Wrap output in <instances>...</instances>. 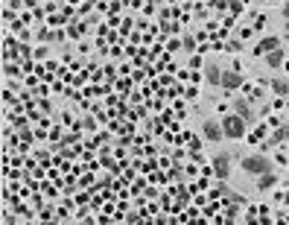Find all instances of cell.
<instances>
[{
    "label": "cell",
    "instance_id": "obj_5",
    "mask_svg": "<svg viewBox=\"0 0 289 225\" xmlns=\"http://www.w3.org/2000/svg\"><path fill=\"white\" fill-rule=\"evenodd\" d=\"M213 173H216L219 179H228V173H231V155H228V152H219V155L213 158Z\"/></svg>",
    "mask_w": 289,
    "mask_h": 225
},
{
    "label": "cell",
    "instance_id": "obj_11",
    "mask_svg": "<svg viewBox=\"0 0 289 225\" xmlns=\"http://www.w3.org/2000/svg\"><path fill=\"white\" fill-rule=\"evenodd\" d=\"M278 184V179L272 176V173H263V176H257V187L260 190H269V187H275Z\"/></svg>",
    "mask_w": 289,
    "mask_h": 225
},
{
    "label": "cell",
    "instance_id": "obj_1",
    "mask_svg": "<svg viewBox=\"0 0 289 225\" xmlns=\"http://www.w3.org/2000/svg\"><path fill=\"white\" fill-rule=\"evenodd\" d=\"M269 170H272V161L266 155H246L243 158V173H249V176H263Z\"/></svg>",
    "mask_w": 289,
    "mask_h": 225
},
{
    "label": "cell",
    "instance_id": "obj_8",
    "mask_svg": "<svg viewBox=\"0 0 289 225\" xmlns=\"http://www.w3.org/2000/svg\"><path fill=\"white\" fill-rule=\"evenodd\" d=\"M205 79H208L211 85H222V70H219V64H208Z\"/></svg>",
    "mask_w": 289,
    "mask_h": 225
},
{
    "label": "cell",
    "instance_id": "obj_6",
    "mask_svg": "<svg viewBox=\"0 0 289 225\" xmlns=\"http://www.w3.org/2000/svg\"><path fill=\"white\" fill-rule=\"evenodd\" d=\"M234 111H237L246 123H254V108H251L249 100H237V102H234Z\"/></svg>",
    "mask_w": 289,
    "mask_h": 225
},
{
    "label": "cell",
    "instance_id": "obj_9",
    "mask_svg": "<svg viewBox=\"0 0 289 225\" xmlns=\"http://www.w3.org/2000/svg\"><path fill=\"white\" fill-rule=\"evenodd\" d=\"M266 64H269V67H284V50L278 47V50L266 53Z\"/></svg>",
    "mask_w": 289,
    "mask_h": 225
},
{
    "label": "cell",
    "instance_id": "obj_4",
    "mask_svg": "<svg viewBox=\"0 0 289 225\" xmlns=\"http://www.w3.org/2000/svg\"><path fill=\"white\" fill-rule=\"evenodd\" d=\"M202 135H205L211 143H219V141L225 138V129H222V123H216V120H208V123L202 126Z\"/></svg>",
    "mask_w": 289,
    "mask_h": 225
},
{
    "label": "cell",
    "instance_id": "obj_10",
    "mask_svg": "<svg viewBox=\"0 0 289 225\" xmlns=\"http://www.w3.org/2000/svg\"><path fill=\"white\" fill-rule=\"evenodd\" d=\"M269 88H272V94H278V97H287L289 94V82L287 79H272Z\"/></svg>",
    "mask_w": 289,
    "mask_h": 225
},
{
    "label": "cell",
    "instance_id": "obj_13",
    "mask_svg": "<svg viewBox=\"0 0 289 225\" xmlns=\"http://www.w3.org/2000/svg\"><path fill=\"white\" fill-rule=\"evenodd\" d=\"M287 32H289V20H287Z\"/></svg>",
    "mask_w": 289,
    "mask_h": 225
},
{
    "label": "cell",
    "instance_id": "obj_7",
    "mask_svg": "<svg viewBox=\"0 0 289 225\" xmlns=\"http://www.w3.org/2000/svg\"><path fill=\"white\" fill-rule=\"evenodd\" d=\"M278 44H281V41H278V35H266V38H263V41L254 47V53H263V56H266V53L278 50Z\"/></svg>",
    "mask_w": 289,
    "mask_h": 225
},
{
    "label": "cell",
    "instance_id": "obj_2",
    "mask_svg": "<svg viewBox=\"0 0 289 225\" xmlns=\"http://www.w3.org/2000/svg\"><path fill=\"white\" fill-rule=\"evenodd\" d=\"M222 129H225V138L240 141V138L246 135V120H243L240 114H228V117L222 120Z\"/></svg>",
    "mask_w": 289,
    "mask_h": 225
},
{
    "label": "cell",
    "instance_id": "obj_12",
    "mask_svg": "<svg viewBox=\"0 0 289 225\" xmlns=\"http://www.w3.org/2000/svg\"><path fill=\"white\" fill-rule=\"evenodd\" d=\"M284 18H287V20H289V0H287V3H284Z\"/></svg>",
    "mask_w": 289,
    "mask_h": 225
},
{
    "label": "cell",
    "instance_id": "obj_3",
    "mask_svg": "<svg viewBox=\"0 0 289 225\" xmlns=\"http://www.w3.org/2000/svg\"><path fill=\"white\" fill-rule=\"evenodd\" d=\"M219 88H225V91H237V88H243V73L234 67V70H222V85Z\"/></svg>",
    "mask_w": 289,
    "mask_h": 225
}]
</instances>
